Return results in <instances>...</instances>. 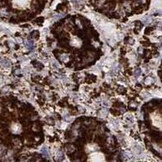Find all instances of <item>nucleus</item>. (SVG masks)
I'll list each match as a JSON object with an SVG mask.
<instances>
[{"label": "nucleus", "mask_w": 162, "mask_h": 162, "mask_svg": "<svg viewBox=\"0 0 162 162\" xmlns=\"http://www.w3.org/2000/svg\"><path fill=\"white\" fill-rule=\"evenodd\" d=\"M85 81H86L87 83H92V82H95V81H96V77H95V76H93V75H89V76H87V77H86Z\"/></svg>", "instance_id": "f257e3e1"}, {"label": "nucleus", "mask_w": 162, "mask_h": 162, "mask_svg": "<svg viewBox=\"0 0 162 162\" xmlns=\"http://www.w3.org/2000/svg\"><path fill=\"white\" fill-rule=\"evenodd\" d=\"M66 151L69 153V154H71V153H73L74 151H75V148H74V146L73 145H66Z\"/></svg>", "instance_id": "f03ea898"}, {"label": "nucleus", "mask_w": 162, "mask_h": 162, "mask_svg": "<svg viewBox=\"0 0 162 162\" xmlns=\"http://www.w3.org/2000/svg\"><path fill=\"white\" fill-rule=\"evenodd\" d=\"M26 44H27V47H28V48H29L30 50H32V49L34 48V42H33V41H32L31 39L27 41V43H26Z\"/></svg>", "instance_id": "7ed1b4c3"}, {"label": "nucleus", "mask_w": 162, "mask_h": 162, "mask_svg": "<svg viewBox=\"0 0 162 162\" xmlns=\"http://www.w3.org/2000/svg\"><path fill=\"white\" fill-rule=\"evenodd\" d=\"M30 37H32V38H34V39H38V37H39V32L36 31V30H35V31H32Z\"/></svg>", "instance_id": "20e7f679"}, {"label": "nucleus", "mask_w": 162, "mask_h": 162, "mask_svg": "<svg viewBox=\"0 0 162 162\" xmlns=\"http://www.w3.org/2000/svg\"><path fill=\"white\" fill-rule=\"evenodd\" d=\"M41 152H42V154H43V156H44V157H48V156H49V153H48V149H47V147H43V148H42V150H41Z\"/></svg>", "instance_id": "39448f33"}, {"label": "nucleus", "mask_w": 162, "mask_h": 162, "mask_svg": "<svg viewBox=\"0 0 162 162\" xmlns=\"http://www.w3.org/2000/svg\"><path fill=\"white\" fill-rule=\"evenodd\" d=\"M32 63H33V65H34L36 68H38V69H42V68H43V65H42L40 62H36V61L34 60Z\"/></svg>", "instance_id": "423d86ee"}, {"label": "nucleus", "mask_w": 162, "mask_h": 162, "mask_svg": "<svg viewBox=\"0 0 162 162\" xmlns=\"http://www.w3.org/2000/svg\"><path fill=\"white\" fill-rule=\"evenodd\" d=\"M43 20H44V18H43V17H39V18H37V19L35 20V23H38L39 25H41V24H42V22H43Z\"/></svg>", "instance_id": "0eeeda50"}, {"label": "nucleus", "mask_w": 162, "mask_h": 162, "mask_svg": "<svg viewBox=\"0 0 162 162\" xmlns=\"http://www.w3.org/2000/svg\"><path fill=\"white\" fill-rule=\"evenodd\" d=\"M135 148V152H136V153H141V152H142V148H141V147H140V146H138V145H136V146H135L134 147Z\"/></svg>", "instance_id": "6e6552de"}, {"label": "nucleus", "mask_w": 162, "mask_h": 162, "mask_svg": "<svg viewBox=\"0 0 162 162\" xmlns=\"http://www.w3.org/2000/svg\"><path fill=\"white\" fill-rule=\"evenodd\" d=\"M110 111H111V113H113L114 115H119V114L121 113L119 110H115V109H111Z\"/></svg>", "instance_id": "1a4fd4ad"}, {"label": "nucleus", "mask_w": 162, "mask_h": 162, "mask_svg": "<svg viewBox=\"0 0 162 162\" xmlns=\"http://www.w3.org/2000/svg\"><path fill=\"white\" fill-rule=\"evenodd\" d=\"M141 74V69H136L134 71V75L135 76H139Z\"/></svg>", "instance_id": "9d476101"}, {"label": "nucleus", "mask_w": 162, "mask_h": 162, "mask_svg": "<svg viewBox=\"0 0 162 162\" xmlns=\"http://www.w3.org/2000/svg\"><path fill=\"white\" fill-rule=\"evenodd\" d=\"M57 157H58L59 159H61V160H62V157H63V153H62V152H61L60 150H59V151H58V153H57Z\"/></svg>", "instance_id": "9b49d317"}, {"label": "nucleus", "mask_w": 162, "mask_h": 162, "mask_svg": "<svg viewBox=\"0 0 162 162\" xmlns=\"http://www.w3.org/2000/svg\"><path fill=\"white\" fill-rule=\"evenodd\" d=\"M151 56V52L150 51H145V54H144V57L147 59L148 57H150Z\"/></svg>", "instance_id": "f8f14e48"}, {"label": "nucleus", "mask_w": 162, "mask_h": 162, "mask_svg": "<svg viewBox=\"0 0 162 162\" xmlns=\"http://www.w3.org/2000/svg\"><path fill=\"white\" fill-rule=\"evenodd\" d=\"M136 26L138 27V28H140V27H142V23L140 22V21H135V23H134Z\"/></svg>", "instance_id": "ddd939ff"}, {"label": "nucleus", "mask_w": 162, "mask_h": 162, "mask_svg": "<svg viewBox=\"0 0 162 162\" xmlns=\"http://www.w3.org/2000/svg\"><path fill=\"white\" fill-rule=\"evenodd\" d=\"M124 91H125V89H124L123 87H119V88H118V92H120V94H123Z\"/></svg>", "instance_id": "4468645a"}, {"label": "nucleus", "mask_w": 162, "mask_h": 162, "mask_svg": "<svg viewBox=\"0 0 162 162\" xmlns=\"http://www.w3.org/2000/svg\"><path fill=\"white\" fill-rule=\"evenodd\" d=\"M151 31H152V28H151V27H150V28L148 27V28H146V30H145V33H146V34H148V33L150 34V33H151Z\"/></svg>", "instance_id": "2eb2a0df"}, {"label": "nucleus", "mask_w": 162, "mask_h": 162, "mask_svg": "<svg viewBox=\"0 0 162 162\" xmlns=\"http://www.w3.org/2000/svg\"><path fill=\"white\" fill-rule=\"evenodd\" d=\"M33 80H34V81H39V80H40V76H34Z\"/></svg>", "instance_id": "dca6fc26"}, {"label": "nucleus", "mask_w": 162, "mask_h": 162, "mask_svg": "<svg viewBox=\"0 0 162 162\" xmlns=\"http://www.w3.org/2000/svg\"><path fill=\"white\" fill-rule=\"evenodd\" d=\"M138 52H139V53H142V52H143V49H142L141 47H139V48H138Z\"/></svg>", "instance_id": "f3484780"}]
</instances>
